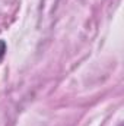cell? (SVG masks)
<instances>
[{
	"label": "cell",
	"instance_id": "obj_1",
	"mask_svg": "<svg viewBox=\"0 0 124 126\" xmlns=\"http://www.w3.org/2000/svg\"><path fill=\"white\" fill-rule=\"evenodd\" d=\"M6 50H7L6 41H4V40H0V62H1V59L4 57V54H6Z\"/></svg>",
	"mask_w": 124,
	"mask_h": 126
}]
</instances>
